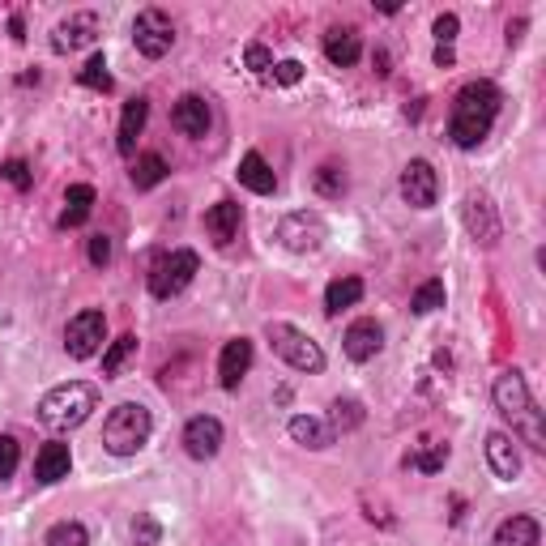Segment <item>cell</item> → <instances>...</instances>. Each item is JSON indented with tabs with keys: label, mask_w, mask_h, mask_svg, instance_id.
<instances>
[{
	"label": "cell",
	"mask_w": 546,
	"mask_h": 546,
	"mask_svg": "<svg viewBox=\"0 0 546 546\" xmlns=\"http://www.w3.org/2000/svg\"><path fill=\"white\" fill-rule=\"evenodd\" d=\"M406 465H410V470H423V474H440L448 465V444L431 440V444H423V453H410Z\"/></svg>",
	"instance_id": "obj_32"
},
{
	"label": "cell",
	"mask_w": 546,
	"mask_h": 546,
	"mask_svg": "<svg viewBox=\"0 0 546 546\" xmlns=\"http://www.w3.org/2000/svg\"><path fill=\"white\" fill-rule=\"evenodd\" d=\"M133 43H137V52L146 60H163L171 52V43H175L171 18L163 9H141L137 22H133Z\"/></svg>",
	"instance_id": "obj_8"
},
{
	"label": "cell",
	"mask_w": 546,
	"mask_h": 546,
	"mask_svg": "<svg viewBox=\"0 0 546 546\" xmlns=\"http://www.w3.org/2000/svg\"><path fill=\"white\" fill-rule=\"evenodd\" d=\"M158 538H163V525H158L154 517H137L133 521V542L137 546H158Z\"/></svg>",
	"instance_id": "obj_36"
},
{
	"label": "cell",
	"mask_w": 546,
	"mask_h": 546,
	"mask_svg": "<svg viewBox=\"0 0 546 546\" xmlns=\"http://www.w3.org/2000/svg\"><path fill=\"white\" fill-rule=\"evenodd\" d=\"M359 299H363V278H333L329 291H325V312L337 316V312L355 308Z\"/></svg>",
	"instance_id": "obj_27"
},
{
	"label": "cell",
	"mask_w": 546,
	"mask_h": 546,
	"mask_svg": "<svg viewBox=\"0 0 546 546\" xmlns=\"http://www.w3.org/2000/svg\"><path fill=\"white\" fill-rule=\"evenodd\" d=\"M248 367H252V342L248 337H231L227 346H222V355H218V384L222 389H239V380L248 376Z\"/></svg>",
	"instance_id": "obj_14"
},
{
	"label": "cell",
	"mask_w": 546,
	"mask_h": 546,
	"mask_svg": "<svg viewBox=\"0 0 546 546\" xmlns=\"http://www.w3.org/2000/svg\"><path fill=\"white\" fill-rule=\"evenodd\" d=\"M18 461H22V444L13 436H0V478L18 474Z\"/></svg>",
	"instance_id": "obj_35"
},
{
	"label": "cell",
	"mask_w": 546,
	"mask_h": 546,
	"mask_svg": "<svg viewBox=\"0 0 546 546\" xmlns=\"http://www.w3.org/2000/svg\"><path fill=\"white\" fill-rule=\"evenodd\" d=\"M504 94L495 82H470L461 86L457 103H453V120H448V137H453L457 150H478L491 133L495 116H500Z\"/></svg>",
	"instance_id": "obj_1"
},
{
	"label": "cell",
	"mask_w": 546,
	"mask_h": 546,
	"mask_svg": "<svg viewBox=\"0 0 546 546\" xmlns=\"http://www.w3.org/2000/svg\"><path fill=\"white\" fill-rule=\"evenodd\" d=\"M197 269H201V256L192 252V248L167 252L163 261L150 269V295H154V299H175L192 278H197Z\"/></svg>",
	"instance_id": "obj_6"
},
{
	"label": "cell",
	"mask_w": 546,
	"mask_h": 546,
	"mask_svg": "<svg viewBox=\"0 0 546 546\" xmlns=\"http://www.w3.org/2000/svg\"><path fill=\"white\" fill-rule=\"evenodd\" d=\"M244 64L252 73H269L273 69V52H269V47H261V43H248L244 47Z\"/></svg>",
	"instance_id": "obj_37"
},
{
	"label": "cell",
	"mask_w": 546,
	"mask_h": 546,
	"mask_svg": "<svg viewBox=\"0 0 546 546\" xmlns=\"http://www.w3.org/2000/svg\"><path fill=\"white\" fill-rule=\"evenodd\" d=\"M487 465L495 470V478H504V483H512V478L521 474V453H517V444H512V436L491 431L487 436Z\"/></svg>",
	"instance_id": "obj_17"
},
{
	"label": "cell",
	"mask_w": 546,
	"mask_h": 546,
	"mask_svg": "<svg viewBox=\"0 0 546 546\" xmlns=\"http://www.w3.org/2000/svg\"><path fill=\"white\" fill-rule=\"evenodd\" d=\"M329 410H333V414H329V427H333V436H337V431H355V427L363 423V406H359L355 397H337Z\"/></svg>",
	"instance_id": "obj_29"
},
{
	"label": "cell",
	"mask_w": 546,
	"mask_h": 546,
	"mask_svg": "<svg viewBox=\"0 0 546 546\" xmlns=\"http://www.w3.org/2000/svg\"><path fill=\"white\" fill-rule=\"evenodd\" d=\"M133 355H137V337H133V333H120L116 342H111V346L103 350V376H107V380H116V376L124 372V363L133 359Z\"/></svg>",
	"instance_id": "obj_28"
},
{
	"label": "cell",
	"mask_w": 546,
	"mask_h": 546,
	"mask_svg": "<svg viewBox=\"0 0 546 546\" xmlns=\"http://www.w3.org/2000/svg\"><path fill=\"white\" fill-rule=\"evenodd\" d=\"M94 410H99V389L86 380H69V384H56L52 393H43L39 423L52 431H73V427H82Z\"/></svg>",
	"instance_id": "obj_3"
},
{
	"label": "cell",
	"mask_w": 546,
	"mask_h": 546,
	"mask_svg": "<svg viewBox=\"0 0 546 546\" xmlns=\"http://www.w3.org/2000/svg\"><path fill=\"white\" fill-rule=\"evenodd\" d=\"M150 431H154L150 410L141 406V401H120V406L107 414V423H103V448L111 457H133V453L146 448Z\"/></svg>",
	"instance_id": "obj_4"
},
{
	"label": "cell",
	"mask_w": 546,
	"mask_h": 546,
	"mask_svg": "<svg viewBox=\"0 0 546 546\" xmlns=\"http://www.w3.org/2000/svg\"><path fill=\"white\" fill-rule=\"evenodd\" d=\"M73 470V453L69 444H43L39 457H35V478L39 483H60V478H69Z\"/></svg>",
	"instance_id": "obj_19"
},
{
	"label": "cell",
	"mask_w": 546,
	"mask_h": 546,
	"mask_svg": "<svg viewBox=\"0 0 546 546\" xmlns=\"http://www.w3.org/2000/svg\"><path fill=\"white\" fill-rule=\"evenodd\" d=\"M440 197V175L436 167L427 163V158H410L406 167H401V201L414 205V210H431Z\"/></svg>",
	"instance_id": "obj_10"
},
{
	"label": "cell",
	"mask_w": 546,
	"mask_h": 546,
	"mask_svg": "<svg viewBox=\"0 0 546 546\" xmlns=\"http://www.w3.org/2000/svg\"><path fill=\"white\" fill-rule=\"evenodd\" d=\"M94 210V188L90 184H73L69 192H64V214H60V227H82V222L90 218Z\"/></svg>",
	"instance_id": "obj_24"
},
{
	"label": "cell",
	"mask_w": 546,
	"mask_h": 546,
	"mask_svg": "<svg viewBox=\"0 0 546 546\" xmlns=\"http://www.w3.org/2000/svg\"><path fill=\"white\" fill-rule=\"evenodd\" d=\"M461 218H465V231H470L478 244L495 248L504 235V222H500V210H495V201L487 192H470V197L461 201Z\"/></svg>",
	"instance_id": "obj_9"
},
{
	"label": "cell",
	"mask_w": 546,
	"mask_h": 546,
	"mask_svg": "<svg viewBox=\"0 0 546 546\" xmlns=\"http://www.w3.org/2000/svg\"><path fill=\"white\" fill-rule=\"evenodd\" d=\"M542 542V525L534 517H508L495 529V546H538Z\"/></svg>",
	"instance_id": "obj_23"
},
{
	"label": "cell",
	"mask_w": 546,
	"mask_h": 546,
	"mask_svg": "<svg viewBox=\"0 0 546 546\" xmlns=\"http://www.w3.org/2000/svg\"><path fill=\"white\" fill-rule=\"evenodd\" d=\"M521 30H525V22H508V47L521 43Z\"/></svg>",
	"instance_id": "obj_43"
},
{
	"label": "cell",
	"mask_w": 546,
	"mask_h": 546,
	"mask_svg": "<svg viewBox=\"0 0 546 546\" xmlns=\"http://www.w3.org/2000/svg\"><path fill=\"white\" fill-rule=\"evenodd\" d=\"M90 265H94V269L111 265V239H107V235H90Z\"/></svg>",
	"instance_id": "obj_41"
},
{
	"label": "cell",
	"mask_w": 546,
	"mask_h": 546,
	"mask_svg": "<svg viewBox=\"0 0 546 546\" xmlns=\"http://www.w3.org/2000/svg\"><path fill=\"white\" fill-rule=\"evenodd\" d=\"M265 337H269L273 355H278L286 367H295V372H320V367H325V350H320L316 337H308L295 325H286V320H269Z\"/></svg>",
	"instance_id": "obj_5"
},
{
	"label": "cell",
	"mask_w": 546,
	"mask_h": 546,
	"mask_svg": "<svg viewBox=\"0 0 546 546\" xmlns=\"http://www.w3.org/2000/svg\"><path fill=\"white\" fill-rule=\"evenodd\" d=\"M0 175H5V180H9L13 188H22V192L30 188V167L22 163V158H9V163L0 167Z\"/></svg>",
	"instance_id": "obj_40"
},
{
	"label": "cell",
	"mask_w": 546,
	"mask_h": 546,
	"mask_svg": "<svg viewBox=\"0 0 546 546\" xmlns=\"http://www.w3.org/2000/svg\"><path fill=\"white\" fill-rule=\"evenodd\" d=\"M94 39H99V18H94V13H73V18H64L52 30L56 52H77V47H90Z\"/></svg>",
	"instance_id": "obj_15"
},
{
	"label": "cell",
	"mask_w": 546,
	"mask_h": 546,
	"mask_svg": "<svg viewBox=\"0 0 546 546\" xmlns=\"http://www.w3.org/2000/svg\"><path fill=\"white\" fill-rule=\"evenodd\" d=\"M436 39H440V47H453V39H457V30H461V22H457V13H440L436 18Z\"/></svg>",
	"instance_id": "obj_39"
},
{
	"label": "cell",
	"mask_w": 546,
	"mask_h": 546,
	"mask_svg": "<svg viewBox=\"0 0 546 546\" xmlns=\"http://www.w3.org/2000/svg\"><path fill=\"white\" fill-rule=\"evenodd\" d=\"M47 546H90V529L82 521H56L47 529Z\"/></svg>",
	"instance_id": "obj_33"
},
{
	"label": "cell",
	"mask_w": 546,
	"mask_h": 546,
	"mask_svg": "<svg viewBox=\"0 0 546 546\" xmlns=\"http://www.w3.org/2000/svg\"><path fill=\"white\" fill-rule=\"evenodd\" d=\"M291 440L303 448H329L333 444V427L312 419V414H295L291 419Z\"/></svg>",
	"instance_id": "obj_25"
},
{
	"label": "cell",
	"mask_w": 546,
	"mask_h": 546,
	"mask_svg": "<svg viewBox=\"0 0 546 546\" xmlns=\"http://www.w3.org/2000/svg\"><path fill=\"white\" fill-rule=\"evenodd\" d=\"M444 299H448V291H444V282L440 278H431V282H423L419 291L410 295V312H419V316H427V312H436V308H444Z\"/></svg>",
	"instance_id": "obj_31"
},
{
	"label": "cell",
	"mask_w": 546,
	"mask_h": 546,
	"mask_svg": "<svg viewBox=\"0 0 546 546\" xmlns=\"http://www.w3.org/2000/svg\"><path fill=\"white\" fill-rule=\"evenodd\" d=\"M325 235H329L325 218L312 214V210H295V214H286L278 222V239L291 252H316L320 244H325Z\"/></svg>",
	"instance_id": "obj_11"
},
{
	"label": "cell",
	"mask_w": 546,
	"mask_h": 546,
	"mask_svg": "<svg viewBox=\"0 0 546 546\" xmlns=\"http://www.w3.org/2000/svg\"><path fill=\"white\" fill-rule=\"evenodd\" d=\"M218 448H222V423L214 419V414H197V419H188L184 453L192 461H210V457H218Z\"/></svg>",
	"instance_id": "obj_12"
},
{
	"label": "cell",
	"mask_w": 546,
	"mask_h": 546,
	"mask_svg": "<svg viewBox=\"0 0 546 546\" xmlns=\"http://www.w3.org/2000/svg\"><path fill=\"white\" fill-rule=\"evenodd\" d=\"M146 120H150V99H133V103H124L120 133H116V150H120L124 158H133L137 137H141V128H146Z\"/></svg>",
	"instance_id": "obj_18"
},
{
	"label": "cell",
	"mask_w": 546,
	"mask_h": 546,
	"mask_svg": "<svg viewBox=\"0 0 546 546\" xmlns=\"http://www.w3.org/2000/svg\"><path fill=\"white\" fill-rule=\"evenodd\" d=\"M273 82H278V86H299L303 82V64L299 60H278V64H273Z\"/></svg>",
	"instance_id": "obj_38"
},
{
	"label": "cell",
	"mask_w": 546,
	"mask_h": 546,
	"mask_svg": "<svg viewBox=\"0 0 546 546\" xmlns=\"http://www.w3.org/2000/svg\"><path fill=\"white\" fill-rule=\"evenodd\" d=\"M171 124L180 128L184 137H205L210 133V103H205L201 94H184V99L171 107Z\"/></svg>",
	"instance_id": "obj_16"
},
{
	"label": "cell",
	"mask_w": 546,
	"mask_h": 546,
	"mask_svg": "<svg viewBox=\"0 0 546 546\" xmlns=\"http://www.w3.org/2000/svg\"><path fill=\"white\" fill-rule=\"evenodd\" d=\"M342 350H346V359H350V363H372V359L380 355V350H384V329L376 325L372 316H363V320H355V325L346 329Z\"/></svg>",
	"instance_id": "obj_13"
},
{
	"label": "cell",
	"mask_w": 546,
	"mask_h": 546,
	"mask_svg": "<svg viewBox=\"0 0 546 546\" xmlns=\"http://www.w3.org/2000/svg\"><path fill=\"white\" fill-rule=\"evenodd\" d=\"M9 30H13V39H18V43L26 39V26H22V18H9Z\"/></svg>",
	"instance_id": "obj_44"
},
{
	"label": "cell",
	"mask_w": 546,
	"mask_h": 546,
	"mask_svg": "<svg viewBox=\"0 0 546 546\" xmlns=\"http://www.w3.org/2000/svg\"><path fill=\"white\" fill-rule=\"evenodd\" d=\"M453 47H436V64H440V69H453Z\"/></svg>",
	"instance_id": "obj_42"
},
{
	"label": "cell",
	"mask_w": 546,
	"mask_h": 546,
	"mask_svg": "<svg viewBox=\"0 0 546 546\" xmlns=\"http://www.w3.org/2000/svg\"><path fill=\"white\" fill-rule=\"evenodd\" d=\"M239 184H244L248 192H256V197H269L273 188H278V175L269 171V163L256 150L244 154V163H239Z\"/></svg>",
	"instance_id": "obj_21"
},
{
	"label": "cell",
	"mask_w": 546,
	"mask_h": 546,
	"mask_svg": "<svg viewBox=\"0 0 546 546\" xmlns=\"http://www.w3.org/2000/svg\"><path fill=\"white\" fill-rule=\"evenodd\" d=\"M325 56H329V64H337V69H350V64L363 56V43L350 26H333L325 35Z\"/></svg>",
	"instance_id": "obj_20"
},
{
	"label": "cell",
	"mask_w": 546,
	"mask_h": 546,
	"mask_svg": "<svg viewBox=\"0 0 546 546\" xmlns=\"http://www.w3.org/2000/svg\"><path fill=\"white\" fill-rule=\"evenodd\" d=\"M77 86L99 90V94H111V73H107V56H103V52H94V56L86 60V69L77 73Z\"/></svg>",
	"instance_id": "obj_30"
},
{
	"label": "cell",
	"mask_w": 546,
	"mask_h": 546,
	"mask_svg": "<svg viewBox=\"0 0 546 546\" xmlns=\"http://www.w3.org/2000/svg\"><path fill=\"white\" fill-rule=\"evenodd\" d=\"M107 342V316L99 308H86L77 312L69 325H64V350H69L73 359H94Z\"/></svg>",
	"instance_id": "obj_7"
},
{
	"label": "cell",
	"mask_w": 546,
	"mask_h": 546,
	"mask_svg": "<svg viewBox=\"0 0 546 546\" xmlns=\"http://www.w3.org/2000/svg\"><path fill=\"white\" fill-rule=\"evenodd\" d=\"M167 171H171V167H167V158L150 150V154H141V158H137L133 171H128V175H133V188H137V192H150V188H158V184L167 180Z\"/></svg>",
	"instance_id": "obj_26"
},
{
	"label": "cell",
	"mask_w": 546,
	"mask_h": 546,
	"mask_svg": "<svg viewBox=\"0 0 546 546\" xmlns=\"http://www.w3.org/2000/svg\"><path fill=\"white\" fill-rule=\"evenodd\" d=\"M239 222H244V214H239V205L235 201H218L210 214H205V231L214 235V244H231L235 231H239Z\"/></svg>",
	"instance_id": "obj_22"
},
{
	"label": "cell",
	"mask_w": 546,
	"mask_h": 546,
	"mask_svg": "<svg viewBox=\"0 0 546 546\" xmlns=\"http://www.w3.org/2000/svg\"><path fill=\"white\" fill-rule=\"evenodd\" d=\"M495 410L504 414V419L512 423V431L529 444V448H546V423H542V410H538V401L529 397V384L525 376L512 367V372H500L495 376Z\"/></svg>",
	"instance_id": "obj_2"
},
{
	"label": "cell",
	"mask_w": 546,
	"mask_h": 546,
	"mask_svg": "<svg viewBox=\"0 0 546 546\" xmlns=\"http://www.w3.org/2000/svg\"><path fill=\"white\" fill-rule=\"evenodd\" d=\"M316 192H320V197H342V192H346V175L337 171V167H320L316 171Z\"/></svg>",
	"instance_id": "obj_34"
}]
</instances>
